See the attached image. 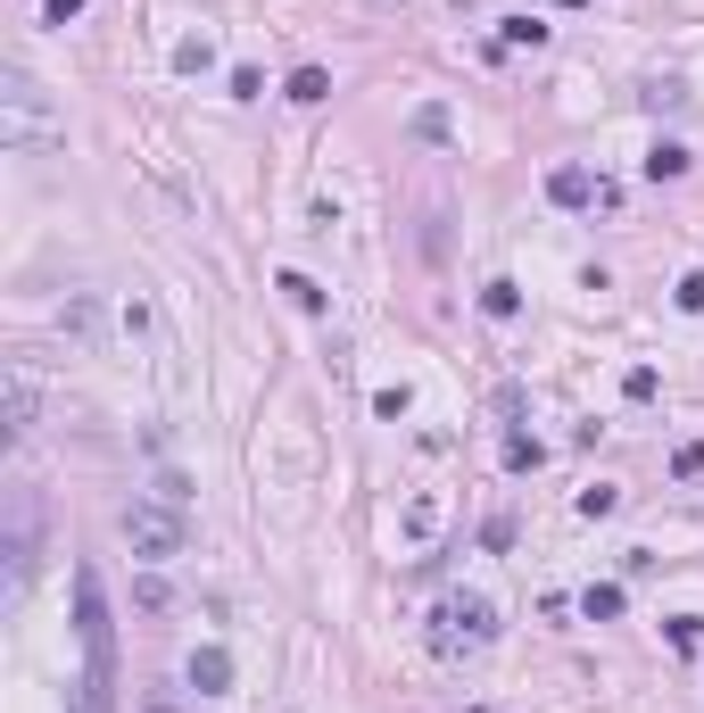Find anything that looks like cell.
Returning <instances> with one entry per match:
<instances>
[{
    "label": "cell",
    "mask_w": 704,
    "mask_h": 713,
    "mask_svg": "<svg viewBox=\"0 0 704 713\" xmlns=\"http://www.w3.org/2000/svg\"><path fill=\"white\" fill-rule=\"evenodd\" d=\"M75 638H83L75 713H109V697H116V622H109V598H100L92 564H75Z\"/></svg>",
    "instance_id": "1"
},
{
    "label": "cell",
    "mask_w": 704,
    "mask_h": 713,
    "mask_svg": "<svg viewBox=\"0 0 704 713\" xmlns=\"http://www.w3.org/2000/svg\"><path fill=\"white\" fill-rule=\"evenodd\" d=\"M489 638H498V606L489 598H440L431 606V656L464 664V656H481Z\"/></svg>",
    "instance_id": "2"
},
{
    "label": "cell",
    "mask_w": 704,
    "mask_h": 713,
    "mask_svg": "<svg viewBox=\"0 0 704 713\" xmlns=\"http://www.w3.org/2000/svg\"><path fill=\"white\" fill-rule=\"evenodd\" d=\"M125 540H133L141 564H167V556H183L191 523H183V507H167V498H133L125 507Z\"/></svg>",
    "instance_id": "3"
},
{
    "label": "cell",
    "mask_w": 704,
    "mask_h": 713,
    "mask_svg": "<svg viewBox=\"0 0 704 713\" xmlns=\"http://www.w3.org/2000/svg\"><path fill=\"white\" fill-rule=\"evenodd\" d=\"M25 581H34V489L9 498V598H25Z\"/></svg>",
    "instance_id": "4"
},
{
    "label": "cell",
    "mask_w": 704,
    "mask_h": 713,
    "mask_svg": "<svg viewBox=\"0 0 704 713\" xmlns=\"http://www.w3.org/2000/svg\"><path fill=\"white\" fill-rule=\"evenodd\" d=\"M547 200H556V207H589V200H605V183H597L589 167H556V174H547Z\"/></svg>",
    "instance_id": "5"
},
{
    "label": "cell",
    "mask_w": 704,
    "mask_h": 713,
    "mask_svg": "<svg viewBox=\"0 0 704 713\" xmlns=\"http://www.w3.org/2000/svg\"><path fill=\"white\" fill-rule=\"evenodd\" d=\"M191 689L224 697V689H232V656H224V647H191Z\"/></svg>",
    "instance_id": "6"
},
{
    "label": "cell",
    "mask_w": 704,
    "mask_h": 713,
    "mask_svg": "<svg viewBox=\"0 0 704 713\" xmlns=\"http://www.w3.org/2000/svg\"><path fill=\"white\" fill-rule=\"evenodd\" d=\"M9 432H34V382H25V365H9Z\"/></svg>",
    "instance_id": "7"
},
{
    "label": "cell",
    "mask_w": 704,
    "mask_h": 713,
    "mask_svg": "<svg viewBox=\"0 0 704 713\" xmlns=\"http://www.w3.org/2000/svg\"><path fill=\"white\" fill-rule=\"evenodd\" d=\"M647 174H655V183H680V174H688V150H680V142H655V150H647Z\"/></svg>",
    "instance_id": "8"
},
{
    "label": "cell",
    "mask_w": 704,
    "mask_h": 713,
    "mask_svg": "<svg viewBox=\"0 0 704 713\" xmlns=\"http://www.w3.org/2000/svg\"><path fill=\"white\" fill-rule=\"evenodd\" d=\"M580 614H589V622H613V614H622V589H613V581H589V589H580Z\"/></svg>",
    "instance_id": "9"
},
{
    "label": "cell",
    "mask_w": 704,
    "mask_h": 713,
    "mask_svg": "<svg viewBox=\"0 0 704 713\" xmlns=\"http://www.w3.org/2000/svg\"><path fill=\"white\" fill-rule=\"evenodd\" d=\"M291 100H298V109H316V100H332V76H323V67H298V76H291Z\"/></svg>",
    "instance_id": "10"
},
{
    "label": "cell",
    "mask_w": 704,
    "mask_h": 713,
    "mask_svg": "<svg viewBox=\"0 0 704 713\" xmlns=\"http://www.w3.org/2000/svg\"><path fill=\"white\" fill-rule=\"evenodd\" d=\"M481 316H522V291H514V282H489V291H481Z\"/></svg>",
    "instance_id": "11"
},
{
    "label": "cell",
    "mask_w": 704,
    "mask_h": 713,
    "mask_svg": "<svg viewBox=\"0 0 704 713\" xmlns=\"http://www.w3.org/2000/svg\"><path fill=\"white\" fill-rule=\"evenodd\" d=\"M538 456H547V449H538V440H531V432H506V465H514V473H531V465H538Z\"/></svg>",
    "instance_id": "12"
},
{
    "label": "cell",
    "mask_w": 704,
    "mask_h": 713,
    "mask_svg": "<svg viewBox=\"0 0 704 713\" xmlns=\"http://www.w3.org/2000/svg\"><path fill=\"white\" fill-rule=\"evenodd\" d=\"M671 299H680L688 316H704V265H688V274H680V291H671Z\"/></svg>",
    "instance_id": "13"
},
{
    "label": "cell",
    "mask_w": 704,
    "mask_h": 713,
    "mask_svg": "<svg viewBox=\"0 0 704 713\" xmlns=\"http://www.w3.org/2000/svg\"><path fill=\"white\" fill-rule=\"evenodd\" d=\"M282 291H291V299L307 307V316H323V291H316V282H307V274H282Z\"/></svg>",
    "instance_id": "14"
},
{
    "label": "cell",
    "mask_w": 704,
    "mask_h": 713,
    "mask_svg": "<svg viewBox=\"0 0 704 713\" xmlns=\"http://www.w3.org/2000/svg\"><path fill=\"white\" fill-rule=\"evenodd\" d=\"M498 34H506V42H531V50H538V42H547V25H538V18H506Z\"/></svg>",
    "instance_id": "15"
},
{
    "label": "cell",
    "mask_w": 704,
    "mask_h": 713,
    "mask_svg": "<svg viewBox=\"0 0 704 713\" xmlns=\"http://www.w3.org/2000/svg\"><path fill=\"white\" fill-rule=\"evenodd\" d=\"M149 498H167V507H191V482H183V473H158V489H149Z\"/></svg>",
    "instance_id": "16"
},
{
    "label": "cell",
    "mask_w": 704,
    "mask_h": 713,
    "mask_svg": "<svg viewBox=\"0 0 704 713\" xmlns=\"http://www.w3.org/2000/svg\"><path fill=\"white\" fill-rule=\"evenodd\" d=\"M207 58H216V50H207V42H174V67H183V76H200Z\"/></svg>",
    "instance_id": "17"
},
{
    "label": "cell",
    "mask_w": 704,
    "mask_h": 713,
    "mask_svg": "<svg viewBox=\"0 0 704 713\" xmlns=\"http://www.w3.org/2000/svg\"><path fill=\"white\" fill-rule=\"evenodd\" d=\"M415 133H423V142H447V109H415Z\"/></svg>",
    "instance_id": "18"
},
{
    "label": "cell",
    "mask_w": 704,
    "mask_h": 713,
    "mask_svg": "<svg viewBox=\"0 0 704 713\" xmlns=\"http://www.w3.org/2000/svg\"><path fill=\"white\" fill-rule=\"evenodd\" d=\"M67 18H83V0H50V25H67Z\"/></svg>",
    "instance_id": "19"
},
{
    "label": "cell",
    "mask_w": 704,
    "mask_h": 713,
    "mask_svg": "<svg viewBox=\"0 0 704 713\" xmlns=\"http://www.w3.org/2000/svg\"><path fill=\"white\" fill-rule=\"evenodd\" d=\"M556 9H580V0H556Z\"/></svg>",
    "instance_id": "20"
}]
</instances>
